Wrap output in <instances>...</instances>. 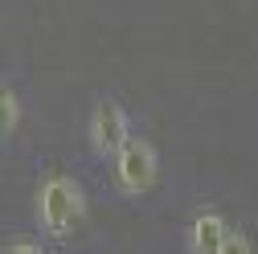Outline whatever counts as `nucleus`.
I'll use <instances>...</instances> for the list:
<instances>
[{"mask_svg":"<svg viewBox=\"0 0 258 254\" xmlns=\"http://www.w3.org/2000/svg\"><path fill=\"white\" fill-rule=\"evenodd\" d=\"M37 230L49 242H70L82 221H86V188L70 172H49L37 184V201H33Z\"/></svg>","mask_w":258,"mask_h":254,"instance_id":"f257e3e1","label":"nucleus"},{"mask_svg":"<svg viewBox=\"0 0 258 254\" xmlns=\"http://www.w3.org/2000/svg\"><path fill=\"white\" fill-rule=\"evenodd\" d=\"M111 180L123 197H144L160 180V152L148 136H132L111 156Z\"/></svg>","mask_w":258,"mask_h":254,"instance_id":"f03ea898","label":"nucleus"},{"mask_svg":"<svg viewBox=\"0 0 258 254\" xmlns=\"http://www.w3.org/2000/svg\"><path fill=\"white\" fill-rule=\"evenodd\" d=\"M132 136H136L132 132V115H127V107L119 99H111V94L94 99V107L86 115V144H90V152L99 156V160H111Z\"/></svg>","mask_w":258,"mask_h":254,"instance_id":"7ed1b4c3","label":"nucleus"},{"mask_svg":"<svg viewBox=\"0 0 258 254\" xmlns=\"http://www.w3.org/2000/svg\"><path fill=\"white\" fill-rule=\"evenodd\" d=\"M234 221L225 217L221 209L205 205L188 217V226H184V254H217V246L225 242V234H230Z\"/></svg>","mask_w":258,"mask_h":254,"instance_id":"20e7f679","label":"nucleus"},{"mask_svg":"<svg viewBox=\"0 0 258 254\" xmlns=\"http://www.w3.org/2000/svg\"><path fill=\"white\" fill-rule=\"evenodd\" d=\"M21 127V94L13 86H0V144H9Z\"/></svg>","mask_w":258,"mask_h":254,"instance_id":"39448f33","label":"nucleus"},{"mask_svg":"<svg viewBox=\"0 0 258 254\" xmlns=\"http://www.w3.org/2000/svg\"><path fill=\"white\" fill-rule=\"evenodd\" d=\"M217 254H258V246H254L250 230H242V226H230V234H225V242L217 246Z\"/></svg>","mask_w":258,"mask_h":254,"instance_id":"423d86ee","label":"nucleus"},{"mask_svg":"<svg viewBox=\"0 0 258 254\" xmlns=\"http://www.w3.org/2000/svg\"><path fill=\"white\" fill-rule=\"evenodd\" d=\"M5 254H45V246L37 238H29V234H17L5 242Z\"/></svg>","mask_w":258,"mask_h":254,"instance_id":"0eeeda50","label":"nucleus"}]
</instances>
